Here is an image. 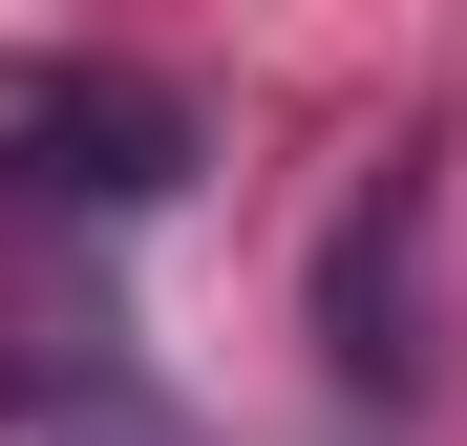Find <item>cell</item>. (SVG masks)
<instances>
[{
  "instance_id": "1",
  "label": "cell",
  "mask_w": 467,
  "mask_h": 446,
  "mask_svg": "<svg viewBox=\"0 0 467 446\" xmlns=\"http://www.w3.org/2000/svg\"><path fill=\"white\" fill-rule=\"evenodd\" d=\"M171 171H192V86H149V64H0V192L149 213Z\"/></svg>"
},
{
  "instance_id": "2",
  "label": "cell",
  "mask_w": 467,
  "mask_h": 446,
  "mask_svg": "<svg viewBox=\"0 0 467 446\" xmlns=\"http://www.w3.org/2000/svg\"><path fill=\"white\" fill-rule=\"evenodd\" d=\"M404 255H425V171H361L340 255H319V340H340V383H361V404H404V383H425V340H404V319H425V276H404Z\"/></svg>"
}]
</instances>
